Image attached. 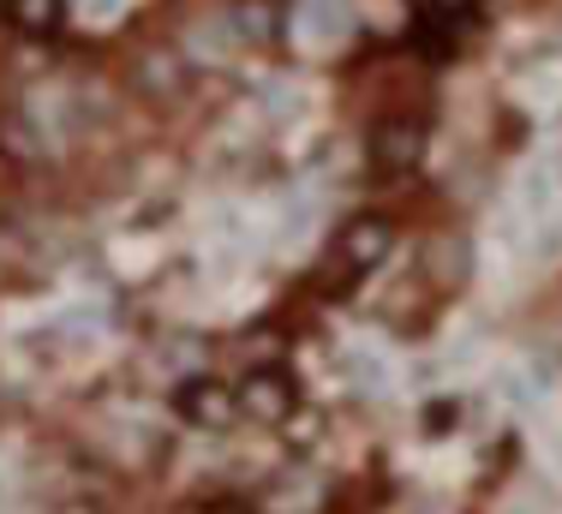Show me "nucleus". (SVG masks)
Instances as JSON below:
<instances>
[{"mask_svg":"<svg viewBox=\"0 0 562 514\" xmlns=\"http://www.w3.org/2000/svg\"><path fill=\"white\" fill-rule=\"evenodd\" d=\"M425 120L407 114V108H390V114L371 120V144H366V161L378 180H407L413 168L425 161Z\"/></svg>","mask_w":562,"mask_h":514,"instance_id":"f257e3e1","label":"nucleus"},{"mask_svg":"<svg viewBox=\"0 0 562 514\" xmlns=\"http://www.w3.org/2000/svg\"><path fill=\"white\" fill-rule=\"evenodd\" d=\"M497 514H551V503H544V491H539L532 479H515V484L503 491Z\"/></svg>","mask_w":562,"mask_h":514,"instance_id":"1a4fd4ad","label":"nucleus"},{"mask_svg":"<svg viewBox=\"0 0 562 514\" xmlns=\"http://www.w3.org/2000/svg\"><path fill=\"white\" fill-rule=\"evenodd\" d=\"M234 389H239V418H246V425H263V431L288 425L293 407H300L293 377L276 371V365H251V371H239Z\"/></svg>","mask_w":562,"mask_h":514,"instance_id":"39448f33","label":"nucleus"},{"mask_svg":"<svg viewBox=\"0 0 562 514\" xmlns=\"http://www.w3.org/2000/svg\"><path fill=\"white\" fill-rule=\"evenodd\" d=\"M413 276H419L437 300L461 293L467 281H473V246H467V234H454V227H431V234L419 239V264H413Z\"/></svg>","mask_w":562,"mask_h":514,"instance_id":"7ed1b4c3","label":"nucleus"},{"mask_svg":"<svg viewBox=\"0 0 562 514\" xmlns=\"http://www.w3.org/2000/svg\"><path fill=\"white\" fill-rule=\"evenodd\" d=\"M431 7H437V12H467L473 0H431Z\"/></svg>","mask_w":562,"mask_h":514,"instance_id":"9d476101","label":"nucleus"},{"mask_svg":"<svg viewBox=\"0 0 562 514\" xmlns=\"http://www.w3.org/2000/svg\"><path fill=\"white\" fill-rule=\"evenodd\" d=\"M359 36V0H300L293 12V43L305 48H341Z\"/></svg>","mask_w":562,"mask_h":514,"instance_id":"423d86ee","label":"nucleus"},{"mask_svg":"<svg viewBox=\"0 0 562 514\" xmlns=\"http://www.w3.org/2000/svg\"><path fill=\"white\" fill-rule=\"evenodd\" d=\"M180 85H186V60H180V54H150V60L138 66V90H144V97H173Z\"/></svg>","mask_w":562,"mask_h":514,"instance_id":"6e6552de","label":"nucleus"},{"mask_svg":"<svg viewBox=\"0 0 562 514\" xmlns=\"http://www.w3.org/2000/svg\"><path fill=\"white\" fill-rule=\"evenodd\" d=\"M395 252V222L390 215H347L329 234V269L336 276H371Z\"/></svg>","mask_w":562,"mask_h":514,"instance_id":"f03ea898","label":"nucleus"},{"mask_svg":"<svg viewBox=\"0 0 562 514\" xmlns=\"http://www.w3.org/2000/svg\"><path fill=\"white\" fill-rule=\"evenodd\" d=\"M66 7L72 0H0V12H7V24L19 36H31V43H43V36H55L66 24Z\"/></svg>","mask_w":562,"mask_h":514,"instance_id":"0eeeda50","label":"nucleus"},{"mask_svg":"<svg viewBox=\"0 0 562 514\" xmlns=\"http://www.w3.org/2000/svg\"><path fill=\"white\" fill-rule=\"evenodd\" d=\"M173 413H180L192 431H210V437H222V431L239 425V389L227 383V377L198 371V377H186V383H180V395H173Z\"/></svg>","mask_w":562,"mask_h":514,"instance_id":"20e7f679","label":"nucleus"}]
</instances>
